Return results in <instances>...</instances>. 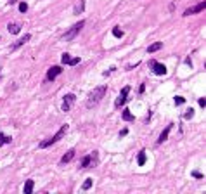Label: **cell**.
I'll use <instances>...</instances> for the list:
<instances>
[{"label": "cell", "mask_w": 206, "mask_h": 194, "mask_svg": "<svg viewBox=\"0 0 206 194\" xmlns=\"http://www.w3.org/2000/svg\"><path fill=\"white\" fill-rule=\"evenodd\" d=\"M106 90H107L106 85H101V87L94 89L92 92H90L88 99H87V107H94L95 104H99V102L102 101V97L106 95Z\"/></svg>", "instance_id": "6da1fadb"}, {"label": "cell", "mask_w": 206, "mask_h": 194, "mask_svg": "<svg viewBox=\"0 0 206 194\" xmlns=\"http://www.w3.org/2000/svg\"><path fill=\"white\" fill-rule=\"evenodd\" d=\"M66 132H68V125H62L56 135H52V137H50V139H47V140H42V142H40V147H42V149H45V147H49V146H52V144L59 142V140L66 135Z\"/></svg>", "instance_id": "7a4b0ae2"}, {"label": "cell", "mask_w": 206, "mask_h": 194, "mask_svg": "<svg viewBox=\"0 0 206 194\" xmlns=\"http://www.w3.org/2000/svg\"><path fill=\"white\" fill-rule=\"evenodd\" d=\"M83 26H85V21H80V23L73 24V26H71L70 30H68V31H66V33L62 35V38H64V40H73V38H75V36H76V35L80 33V30H81Z\"/></svg>", "instance_id": "3957f363"}, {"label": "cell", "mask_w": 206, "mask_h": 194, "mask_svg": "<svg viewBox=\"0 0 206 194\" xmlns=\"http://www.w3.org/2000/svg\"><path fill=\"white\" fill-rule=\"evenodd\" d=\"M97 161H99V156H97V153L94 151L92 154H87L83 160H81V168H90V166H95L97 165Z\"/></svg>", "instance_id": "277c9868"}, {"label": "cell", "mask_w": 206, "mask_h": 194, "mask_svg": "<svg viewBox=\"0 0 206 194\" xmlns=\"http://www.w3.org/2000/svg\"><path fill=\"white\" fill-rule=\"evenodd\" d=\"M128 94H130V87H123L121 92H120V95H118V99H116V102H114V107H118V109H120V107L127 102Z\"/></svg>", "instance_id": "5b68a950"}, {"label": "cell", "mask_w": 206, "mask_h": 194, "mask_svg": "<svg viewBox=\"0 0 206 194\" xmlns=\"http://www.w3.org/2000/svg\"><path fill=\"white\" fill-rule=\"evenodd\" d=\"M75 101H76V97H75V94H68L66 97H64V101H62V106H61V109L66 113V111H70L71 109V106L75 104Z\"/></svg>", "instance_id": "8992f818"}, {"label": "cell", "mask_w": 206, "mask_h": 194, "mask_svg": "<svg viewBox=\"0 0 206 194\" xmlns=\"http://www.w3.org/2000/svg\"><path fill=\"white\" fill-rule=\"evenodd\" d=\"M61 62H62V64H68V66H76V64L80 62V57H71L70 54H62Z\"/></svg>", "instance_id": "52a82bcc"}, {"label": "cell", "mask_w": 206, "mask_h": 194, "mask_svg": "<svg viewBox=\"0 0 206 194\" xmlns=\"http://www.w3.org/2000/svg\"><path fill=\"white\" fill-rule=\"evenodd\" d=\"M151 66H152V73L154 75H166V66H165V64H159L156 61H151Z\"/></svg>", "instance_id": "ba28073f"}, {"label": "cell", "mask_w": 206, "mask_h": 194, "mask_svg": "<svg viewBox=\"0 0 206 194\" xmlns=\"http://www.w3.org/2000/svg\"><path fill=\"white\" fill-rule=\"evenodd\" d=\"M206 9V2H199L197 5H194V7H189V9H185V12H184V16H191V14H196V12H201V11H204Z\"/></svg>", "instance_id": "9c48e42d"}, {"label": "cell", "mask_w": 206, "mask_h": 194, "mask_svg": "<svg viewBox=\"0 0 206 194\" xmlns=\"http://www.w3.org/2000/svg\"><path fill=\"white\" fill-rule=\"evenodd\" d=\"M61 73H62V68H61V66H52V68L47 71V80H56Z\"/></svg>", "instance_id": "30bf717a"}, {"label": "cell", "mask_w": 206, "mask_h": 194, "mask_svg": "<svg viewBox=\"0 0 206 194\" xmlns=\"http://www.w3.org/2000/svg\"><path fill=\"white\" fill-rule=\"evenodd\" d=\"M75 153H76V151L75 149H70V151H68V153L61 158V165H66V163H70L73 158H75Z\"/></svg>", "instance_id": "8fae6325"}, {"label": "cell", "mask_w": 206, "mask_h": 194, "mask_svg": "<svg viewBox=\"0 0 206 194\" xmlns=\"http://www.w3.org/2000/svg\"><path fill=\"white\" fill-rule=\"evenodd\" d=\"M30 38H31V35H25L23 38H19V40L16 42V44H14V45H11V50H16V49H19L21 45H25V44H26V42H28Z\"/></svg>", "instance_id": "7c38bea8"}, {"label": "cell", "mask_w": 206, "mask_h": 194, "mask_svg": "<svg viewBox=\"0 0 206 194\" xmlns=\"http://www.w3.org/2000/svg\"><path fill=\"white\" fill-rule=\"evenodd\" d=\"M170 130H172V125H168L165 130L161 132V135H159V139H158V144H163L166 139H168V134H170Z\"/></svg>", "instance_id": "4fadbf2b"}, {"label": "cell", "mask_w": 206, "mask_h": 194, "mask_svg": "<svg viewBox=\"0 0 206 194\" xmlns=\"http://www.w3.org/2000/svg\"><path fill=\"white\" fill-rule=\"evenodd\" d=\"M83 9H85V0H78L76 5H75V9H73V14H81Z\"/></svg>", "instance_id": "5bb4252c"}, {"label": "cell", "mask_w": 206, "mask_h": 194, "mask_svg": "<svg viewBox=\"0 0 206 194\" xmlns=\"http://www.w3.org/2000/svg\"><path fill=\"white\" fill-rule=\"evenodd\" d=\"M7 30H9V33H12V35H17V33L21 31V24H17V23H12V24H9V26H7Z\"/></svg>", "instance_id": "9a60e30c"}, {"label": "cell", "mask_w": 206, "mask_h": 194, "mask_svg": "<svg viewBox=\"0 0 206 194\" xmlns=\"http://www.w3.org/2000/svg\"><path fill=\"white\" fill-rule=\"evenodd\" d=\"M161 47H163V44H161V42H156V44H152V45H149V47H147V52H149V54H152V52L159 50Z\"/></svg>", "instance_id": "2e32d148"}, {"label": "cell", "mask_w": 206, "mask_h": 194, "mask_svg": "<svg viewBox=\"0 0 206 194\" xmlns=\"http://www.w3.org/2000/svg\"><path fill=\"white\" fill-rule=\"evenodd\" d=\"M33 187H35V182L33 180H26V184H25V194H31Z\"/></svg>", "instance_id": "e0dca14e"}, {"label": "cell", "mask_w": 206, "mask_h": 194, "mask_svg": "<svg viewBox=\"0 0 206 194\" xmlns=\"http://www.w3.org/2000/svg\"><path fill=\"white\" fill-rule=\"evenodd\" d=\"M137 163H139L140 166L146 163V151H140V153H139V158H137Z\"/></svg>", "instance_id": "ac0fdd59"}, {"label": "cell", "mask_w": 206, "mask_h": 194, "mask_svg": "<svg viewBox=\"0 0 206 194\" xmlns=\"http://www.w3.org/2000/svg\"><path fill=\"white\" fill-rule=\"evenodd\" d=\"M123 120L125 121H132L133 120V115L130 113V109H123Z\"/></svg>", "instance_id": "d6986e66"}, {"label": "cell", "mask_w": 206, "mask_h": 194, "mask_svg": "<svg viewBox=\"0 0 206 194\" xmlns=\"http://www.w3.org/2000/svg\"><path fill=\"white\" fill-rule=\"evenodd\" d=\"M11 140H12V139H11L9 135H5V134H0V144H2V146H4V144H11Z\"/></svg>", "instance_id": "ffe728a7"}, {"label": "cell", "mask_w": 206, "mask_h": 194, "mask_svg": "<svg viewBox=\"0 0 206 194\" xmlns=\"http://www.w3.org/2000/svg\"><path fill=\"white\" fill-rule=\"evenodd\" d=\"M113 35L116 36V38H121V36H123V31H121V30L116 26V28H113Z\"/></svg>", "instance_id": "44dd1931"}, {"label": "cell", "mask_w": 206, "mask_h": 194, "mask_svg": "<svg viewBox=\"0 0 206 194\" xmlns=\"http://www.w3.org/2000/svg\"><path fill=\"white\" fill-rule=\"evenodd\" d=\"M81 187H83V191H88L90 187H92V179H87V180L83 182V185H81Z\"/></svg>", "instance_id": "7402d4cb"}, {"label": "cell", "mask_w": 206, "mask_h": 194, "mask_svg": "<svg viewBox=\"0 0 206 194\" xmlns=\"http://www.w3.org/2000/svg\"><path fill=\"white\" fill-rule=\"evenodd\" d=\"M192 116H194V109H187V113L184 115V118H185V120H191Z\"/></svg>", "instance_id": "603a6c76"}, {"label": "cell", "mask_w": 206, "mask_h": 194, "mask_svg": "<svg viewBox=\"0 0 206 194\" xmlns=\"http://www.w3.org/2000/svg\"><path fill=\"white\" fill-rule=\"evenodd\" d=\"M19 11H21V12H26V11H28V4L21 2V4H19Z\"/></svg>", "instance_id": "cb8c5ba5"}, {"label": "cell", "mask_w": 206, "mask_h": 194, "mask_svg": "<svg viewBox=\"0 0 206 194\" xmlns=\"http://www.w3.org/2000/svg\"><path fill=\"white\" fill-rule=\"evenodd\" d=\"M184 102H185V99H184V97H175V104H177V106L184 104Z\"/></svg>", "instance_id": "d4e9b609"}, {"label": "cell", "mask_w": 206, "mask_h": 194, "mask_svg": "<svg viewBox=\"0 0 206 194\" xmlns=\"http://www.w3.org/2000/svg\"><path fill=\"white\" fill-rule=\"evenodd\" d=\"M199 106H201V107H206V99L201 97V99H199Z\"/></svg>", "instance_id": "484cf974"}, {"label": "cell", "mask_w": 206, "mask_h": 194, "mask_svg": "<svg viewBox=\"0 0 206 194\" xmlns=\"http://www.w3.org/2000/svg\"><path fill=\"white\" fill-rule=\"evenodd\" d=\"M127 134H128V130H127V128H123V130H121V132H120V137H125V135H127Z\"/></svg>", "instance_id": "4316f807"}, {"label": "cell", "mask_w": 206, "mask_h": 194, "mask_svg": "<svg viewBox=\"0 0 206 194\" xmlns=\"http://www.w3.org/2000/svg\"><path fill=\"white\" fill-rule=\"evenodd\" d=\"M192 175H194V177H196V179H203V175H201V173H199V171H194V173H192Z\"/></svg>", "instance_id": "83f0119b"}]
</instances>
